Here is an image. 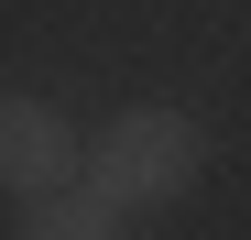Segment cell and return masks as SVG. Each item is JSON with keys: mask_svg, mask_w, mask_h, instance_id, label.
<instances>
[{"mask_svg": "<svg viewBox=\"0 0 251 240\" xmlns=\"http://www.w3.org/2000/svg\"><path fill=\"white\" fill-rule=\"evenodd\" d=\"M88 175H99L131 218H142V208H175V196H197V175H207V131H197V109H175V98H131V109L99 120Z\"/></svg>", "mask_w": 251, "mask_h": 240, "instance_id": "6da1fadb", "label": "cell"}, {"mask_svg": "<svg viewBox=\"0 0 251 240\" xmlns=\"http://www.w3.org/2000/svg\"><path fill=\"white\" fill-rule=\"evenodd\" d=\"M76 164H88V131H76L55 98L0 88V196H44V186H66Z\"/></svg>", "mask_w": 251, "mask_h": 240, "instance_id": "7a4b0ae2", "label": "cell"}, {"mask_svg": "<svg viewBox=\"0 0 251 240\" xmlns=\"http://www.w3.org/2000/svg\"><path fill=\"white\" fill-rule=\"evenodd\" d=\"M22 208H33V218H22L33 240H120V229H131V208H120L88 164H76L66 186H44V196H22Z\"/></svg>", "mask_w": 251, "mask_h": 240, "instance_id": "3957f363", "label": "cell"}]
</instances>
